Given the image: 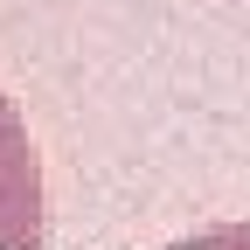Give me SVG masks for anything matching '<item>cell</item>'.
<instances>
[{
    "mask_svg": "<svg viewBox=\"0 0 250 250\" xmlns=\"http://www.w3.org/2000/svg\"><path fill=\"white\" fill-rule=\"evenodd\" d=\"M174 250H250V229H215V236H188Z\"/></svg>",
    "mask_w": 250,
    "mask_h": 250,
    "instance_id": "7a4b0ae2",
    "label": "cell"
},
{
    "mask_svg": "<svg viewBox=\"0 0 250 250\" xmlns=\"http://www.w3.org/2000/svg\"><path fill=\"white\" fill-rule=\"evenodd\" d=\"M49 208H42V160L28 139V118L0 90V250H42Z\"/></svg>",
    "mask_w": 250,
    "mask_h": 250,
    "instance_id": "6da1fadb",
    "label": "cell"
}]
</instances>
